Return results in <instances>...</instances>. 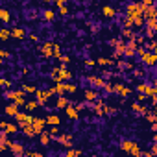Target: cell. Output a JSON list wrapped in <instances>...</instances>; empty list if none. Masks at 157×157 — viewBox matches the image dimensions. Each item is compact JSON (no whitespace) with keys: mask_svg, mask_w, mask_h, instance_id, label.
<instances>
[{"mask_svg":"<svg viewBox=\"0 0 157 157\" xmlns=\"http://www.w3.org/2000/svg\"><path fill=\"white\" fill-rule=\"evenodd\" d=\"M141 13H142V8H141L139 4H129V6H128V15H129V17L135 19V17H139Z\"/></svg>","mask_w":157,"mask_h":157,"instance_id":"6da1fadb","label":"cell"},{"mask_svg":"<svg viewBox=\"0 0 157 157\" xmlns=\"http://www.w3.org/2000/svg\"><path fill=\"white\" fill-rule=\"evenodd\" d=\"M122 150L131 152V153H139V146L135 144V142H129V141H124V142H122Z\"/></svg>","mask_w":157,"mask_h":157,"instance_id":"7a4b0ae2","label":"cell"},{"mask_svg":"<svg viewBox=\"0 0 157 157\" xmlns=\"http://www.w3.org/2000/svg\"><path fill=\"white\" fill-rule=\"evenodd\" d=\"M141 54H142V61H144V63H148V65H153V63H155L157 56H153V54H148V52H141Z\"/></svg>","mask_w":157,"mask_h":157,"instance_id":"3957f363","label":"cell"},{"mask_svg":"<svg viewBox=\"0 0 157 157\" xmlns=\"http://www.w3.org/2000/svg\"><path fill=\"white\" fill-rule=\"evenodd\" d=\"M8 98L15 100L17 104H26V102H24V98H22V92H8Z\"/></svg>","mask_w":157,"mask_h":157,"instance_id":"277c9868","label":"cell"},{"mask_svg":"<svg viewBox=\"0 0 157 157\" xmlns=\"http://www.w3.org/2000/svg\"><path fill=\"white\" fill-rule=\"evenodd\" d=\"M52 92H54V91H48V92L37 91V100H39V104H46V100H48V96H50Z\"/></svg>","mask_w":157,"mask_h":157,"instance_id":"5b68a950","label":"cell"},{"mask_svg":"<svg viewBox=\"0 0 157 157\" xmlns=\"http://www.w3.org/2000/svg\"><path fill=\"white\" fill-rule=\"evenodd\" d=\"M43 126H44L43 118H33V129L35 131H43Z\"/></svg>","mask_w":157,"mask_h":157,"instance_id":"8992f818","label":"cell"},{"mask_svg":"<svg viewBox=\"0 0 157 157\" xmlns=\"http://www.w3.org/2000/svg\"><path fill=\"white\" fill-rule=\"evenodd\" d=\"M6 115H9V117H17V115H19L17 105H8V107H6Z\"/></svg>","mask_w":157,"mask_h":157,"instance_id":"52a82bcc","label":"cell"},{"mask_svg":"<svg viewBox=\"0 0 157 157\" xmlns=\"http://www.w3.org/2000/svg\"><path fill=\"white\" fill-rule=\"evenodd\" d=\"M89 81H91V83H92L94 87H104V85H105L102 78H89Z\"/></svg>","mask_w":157,"mask_h":157,"instance_id":"ba28073f","label":"cell"},{"mask_svg":"<svg viewBox=\"0 0 157 157\" xmlns=\"http://www.w3.org/2000/svg\"><path fill=\"white\" fill-rule=\"evenodd\" d=\"M2 128H4V131H6V133H13V131H17V128L13 126V124H6V122H2Z\"/></svg>","mask_w":157,"mask_h":157,"instance_id":"9c48e42d","label":"cell"},{"mask_svg":"<svg viewBox=\"0 0 157 157\" xmlns=\"http://www.w3.org/2000/svg\"><path fill=\"white\" fill-rule=\"evenodd\" d=\"M11 152L17 153V155H22L24 150H22V146H20V144H11Z\"/></svg>","mask_w":157,"mask_h":157,"instance_id":"30bf717a","label":"cell"},{"mask_svg":"<svg viewBox=\"0 0 157 157\" xmlns=\"http://www.w3.org/2000/svg\"><path fill=\"white\" fill-rule=\"evenodd\" d=\"M59 142H61V144H63V146H70V144H72L69 135H61V137H59Z\"/></svg>","mask_w":157,"mask_h":157,"instance_id":"8fae6325","label":"cell"},{"mask_svg":"<svg viewBox=\"0 0 157 157\" xmlns=\"http://www.w3.org/2000/svg\"><path fill=\"white\" fill-rule=\"evenodd\" d=\"M67 115H69V118H78V109L67 107Z\"/></svg>","mask_w":157,"mask_h":157,"instance_id":"7c38bea8","label":"cell"},{"mask_svg":"<svg viewBox=\"0 0 157 157\" xmlns=\"http://www.w3.org/2000/svg\"><path fill=\"white\" fill-rule=\"evenodd\" d=\"M11 35H13V37H19V39H22V37H24V30H22V28H15V30L11 32Z\"/></svg>","mask_w":157,"mask_h":157,"instance_id":"4fadbf2b","label":"cell"},{"mask_svg":"<svg viewBox=\"0 0 157 157\" xmlns=\"http://www.w3.org/2000/svg\"><path fill=\"white\" fill-rule=\"evenodd\" d=\"M155 15H157L155 8H148V9H146V17H148V19H155Z\"/></svg>","mask_w":157,"mask_h":157,"instance_id":"5bb4252c","label":"cell"},{"mask_svg":"<svg viewBox=\"0 0 157 157\" xmlns=\"http://www.w3.org/2000/svg\"><path fill=\"white\" fill-rule=\"evenodd\" d=\"M46 122H48V124H54V126H56V124H59V117L52 115V117H48V118H46Z\"/></svg>","mask_w":157,"mask_h":157,"instance_id":"9a60e30c","label":"cell"},{"mask_svg":"<svg viewBox=\"0 0 157 157\" xmlns=\"http://www.w3.org/2000/svg\"><path fill=\"white\" fill-rule=\"evenodd\" d=\"M104 15H105V17H113V15H115L113 8H109V6H105V8H104Z\"/></svg>","mask_w":157,"mask_h":157,"instance_id":"2e32d148","label":"cell"},{"mask_svg":"<svg viewBox=\"0 0 157 157\" xmlns=\"http://www.w3.org/2000/svg\"><path fill=\"white\" fill-rule=\"evenodd\" d=\"M85 98L87 100H94V98H96V92H94V91H85Z\"/></svg>","mask_w":157,"mask_h":157,"instance_id":"e0dca14e","label":"cell"},{"mask_svg":"<svg viewBox=\"0 0 157 157\" xmlns=\"http://www.w3.org/2000/svg\"><path fill=\"white\" fill-rule=\"evenodd\" d=\"M57 107H67V98H57Z\"/></svg>","mask_w":157,"mask_h":157,"instance_id":"ac0fdd59","label":"cell"},{"mask_svg":"<svg viewBox=\"0 0 157 157\" xmlns=\"http://www.w3.org/2000/svg\"><path fill=\"white\" fill-rule=\"evenodd\" d=\"M148 24H150V28H152V30H157V20L155 19H150Z\"/></svg>","mask_w":157,"mask_h":157,"instance_id":"d6986e66","label":"cell"},{"mask_svg":"<svg viewBox=\"0 0 157 157\" xmlns=\"http://www.w3.org/2000/svg\"><path fill=\"white\" fill-rule=\"evenodd\" d=\"M0 13H2V20H4V22H8V20H9V13L6 11V9H2Z\"/></svg>","mask_w":157,"mask_h":157,"instance_id":"ffe728a7","label":"cell"},{"mask_svg":"<svg viewBox=\"0 0 157 157\" xmlns=\"http://www.w3.org/2000/svg\"><path fill=\"white\" fill-rule=\"evenodd\" d=\"M41 144H48V135H46V133L41 135Z\"/></svg>","mask_w":157,"mask_h":157,"instance_id":"44dd1931","label":"cell"},{"mask_svg":"<svg viewBox=\"0 0 157 157\" xmlns=\"http://www.w3.org/2000/svg\"><path fill=\"white\" fill-rule=\"evenodd\" d=\"M133 52H135V44L131 43V46H129V48L126 50V56H133Z\"/></svg>","mask_w":157,"mask_h":157,"instance_id":"7402d4cb","label":"cell"},{"mask_svg":"<svg viewBox=\"0 0 157 157\" xmlns=\"http://www.w3.org/2000/svg\"><path fill=\"white\" fill-rule=\"evenodd\" d=\"M81 152H80V150H70V152H67V155H69V157H74V155H80Z\"/></svg>","mask_w":157,"mask_h":157,"instance_id":"603a6c76","label":"cell"},{"mask_svg":"<svg viewBox=\"0 0 157 157\" xmlns=\"http://www.w3.org/2000/svg\"><path fill=\"white\" fill-rule=\"evenodd\" d=\"M24 105H26V109H35V105H37V104H35V102H26Z\"/></svg>","mask_w":157,"mask_h":157,"instance_id":"cb8c5ba5","label":"cell"},{"mask_svg":"<svg viewBox=\"0 0 157 157\" xmlns=\"http://www.w3.org/2000/svg\"><path fill=\"white\" fill-rule=\"evenodd\" d=\"M0 35H2V39L6 41V39L9 37V32H8V30H2V33H0Z\"/></svg>","mask_w":157,"mask_h":157,"instance_id":"d4e9b609","label":"cell"},{"mask_svg":"<svg viewBox=\"0 0 157 157\" xmlns=\"http://www.w3.org/2000/svg\"><path fill=\"white\" fill-rule=\"evenodd\" d=\"M44 17L48 19V20H52V19H54V11H46V13H44Z\"/></svg>","mask_w":157,"mask_h":157,"instance_id":"484cf974","label":"cell"},{"mask_svg":"<svg viewBox=\"0 0 157 157\" xmlns=\"http://www.w3.org/2000/svg\"><path fill=\"white\" fill-rule=\"evenodd\" d=\"M24 91H30V92H33V91H35V87H33V85H24Z\"/></svg>","mask_w":157,"mask_h":157,"instance_id":"4316f807","label":"cell"},{"mask_svg":"<svg viewBox=\"0 0 157 157\" xmlns=\"http://www.w3.org/2000/svg\"><path fill=\"white\" fill-rule=\"evenodd\" d=\"M59 11H61V15H67V13H69V9H67L65 6H61V8H59Z\"/></svg>","mask_w":157,"mask_h":157,"instance_id":"83f0119b","label":"cell"},{"mask_svg":"<svg viewBox=\"0 0 157 157\" xmlns=\"http://www.w3.org/2000/svg\"><path fill=\"white\" fill-rule=\"evenodd\" d=\"M98 63H100V65H109V63H111V61H109V59H104V57H102V59L98 61Z\"/></svg>","mask_w":157,"mask_h":157,"instance_id":"f1b7e54d","label":"cell"},{"mask_svg":"<svg viewBox=\"0 0 157 157\" xmlns=\"http://www.w3.org/2000/svg\"><path fill=\"white\" fill-rule=\"evenodd\" d=\"M56 4L59 6V4H65V0H56Z\"/></svg>","mask_w":157,"mask_h":157,"instance_id":"f546056e","label":"cell"},{"mask_svg":"<svg viewBox=\"0 0 157 157\" xmlns=\"http://www.w3.org/2000/svg\"><path fill=\"white\" fill-rule=\"evenodd\" d=\"M155 144H157V135H155Z\"/></svg>","mask_w":157,"mask_h":157,"instance_id":"4dcf8cb0","label":"cell"},{"mask_svg":"<svg viewBox=\"0 0 157 157\" xmlns=\"http://www.w3.org/2000/svg\"><path fill=\"white\" fill-rule=\"evenodd\" d=\"M46 2H50V0H46Z\"/></svg>","mask_w":157,"mask_h":157,"instance_id":"1f68e13d","label":"cell"}]
</instances>
